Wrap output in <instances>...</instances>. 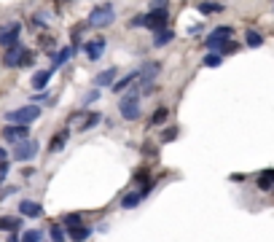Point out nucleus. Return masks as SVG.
<instances>
[{
	"mask_svg": "<svg viewBox=\"0 0 274 242\" xmlns=\"http://www.w3.org/2000/svg\"><path fill=\"white\" fill-rule=\"evenodd\" d=\"M8 242H19V237H16V232H11V240Z\"/></svg>",
	"mask_w": 274,
	"mask_h": 242,
	"instance_id": "58836bf2",
	"label": "nucleus"
},
{
	"mask_svg": "<svg viewBox=\"0 0 274 242\" xmlns=\"http://www.w3.org/2000/svg\"><path fill=\"white\" fill-rule=\"evenodd\" d=\"M258 188L261 191H272L274 188V169H266V172L258 175Z\"/></svg>",
	"mask_w": 274,
	"mask_h": 242,
	"instance_id": "dca6fc26",
	"label": "nucleus"
},
{
	"mask_svg": "<svg viewBox=\"0 0 274 242\" xmlns=\"http://www.w3.org/2000/svg\"><path fill=\"white\" fill-rule=\"evenodd\" d=\"M231 35H234V30L226 27V24H223V27H215V30L210 32V35H207V49L218 51L226 41H231Z\"/></svg>",
	"mask_w": 274,
	"mask_h": 242,
	"instance_id": "423d86ee",
	"label": "nucleus"
},
{
	"mask_svg": "<svg viewBox=\"0 0 274 242\" xmlns=\"http://www.w3.org/2000/svg\"><path fill=\"white\" fill-rule=\"evenodd\" d=\"M199 30H202V27H199V24H191V27H188V35H196Z\"/></svg>",
	"mask_w": 274,
	"mask_h": 242,
	"instance_id": "c9c22d12",
	"label": "nucleus"
},
{
	"mask_svg": "<svg viewBox=\"0 0 274 242\" xmlns=\"http://www.w3.org/2000/svg\"><path fill=\"white\" fill-rule=\"evenodd\" d=\"M167 119H170V110H167V108H156V110H153V116H151V124H156V127H159V124H164Z\"/></svg>",
	"mask_w": 274,
	"mask_h": 242,
	"instance_id": "a878e982",
	"label": "nucleus"
},
{
	"mask_svg": "<svg viewBox=\"0 0 274 242\" xmlns=\"http://www.w3.org/2000/svg\"><path fill=\"white\" fill-rule=\"evenodd\" d=\"M41 116V108L38 105H24V108H16V110H8L5 113V121L8 124H22V127H30L32 121Z\"/></svg>",
	"mask_w": 274,
	"mask_h": 242,
	"instance_id": "20e7f679",
	"label": "nucleus"
},
{
	"mask_svg": "<svg viewBox=\"0 0 274 242\" xmlns=\"http://www.w3.org/2000/svg\"><path fill=\"white\" fill-rule=\"evenodd\" d=\"M19 35H22V24L19 22H14V24H8L5 30H0V46H14V43H19Z\"/></svg>",
	"mask_w": 274,
	"mask_h": 242,
	"instance_id": "6e6552de",
	"label": "nucleus"
},
{
	"mask_svg": "<svg viewBox=\"0 0 274 242\" xmlns=\"http://www.w3.org/2000/svg\"><path fill=\"white\" fill-rule=\"evenodd\" d=\"M145 178H148L151 180V175H148V169H137V172H135V180L140 183V180H145Z\"/></svg>",
	"mask_w": 274,
	"mask_h": 242,
	"instance_id": "f704fd0d",
	"label": "nucleus"
},
{
	"mask_svg": "<svg viewBox=\"0 0 274 242\" xmlns=\"http://www.w3.org/2000/svg\"><path fill=\"white\" fill-rule=\"evenodd\" d=\"M105 38H91V41H86L84 43V51H86V57H89L91 62H97L99 57H102V51H105Z\"/></svg>",
	"mask_w": 274,
	"mask_h": 242,
	"instance_id": "9d476101",
	"label": "nucleus"
},
{
	"mask_svg": "<svg viewBox=\"0 0 274 242\" xmlns=\"http://www.w3.org/2000/svg\"><path fill=\"white\" fill-rule=\"evenodd\" d=\"M22 226V218L16 215H0V232H19Z\"/></svg>",
	"mask_w": 274,
	"mask_h": 242,
	"instance_id": "4468645a",
	"label": "nucleus"
},
{
	"mask_svg": "<svg viewBox=\"0 0 274 242\" xmlns=\"http://www.w3.org/2000/svg\"><path fill=\"white\" fill-rule=\"evenodd\" d=\"M19 242H43V232L41 229H30V232L22 234V240Z\"/></svg>",
	"mask_w": 274,
	"mask_h": 242,
	"instance_id": "393cba45",
	"label": "nucleus"
},
{
	"mask_svg": "<svg viewBox=\"0 0 274 242\" xmlns=\"http://www.w3.org/2000/svg\"><path fill=\"white\" fill-rule=\"evenodd\" d=\"M196 8H199V14H204V16H210V14H220V11H226L220 3H212V0H204V3H199Z\"/></svg>",
	"mask_w": 274,
	"mask_h": 242,
	"instance_id": "a211bd4d",
	"label": "nucleus"
},
{
	"mask_svg": "<svg viewBox=\"0 0 274 242\" xmlns=\"http://www.w3.org/2000/svg\"><path fill=\"white\" fill-rule=\"evenodd\" d=\"M118 110H121V116L126 121H137L143 116V110H140V91H129L126 97H121L118 100Z\"/></svg>",
	"mask_w": 274,
	"mask_h": 242,
	"instance_id": "7ed1b4c3",
	"label": "nucleus"
},
{
	"mask_svg": "<svg viewBox=\"0 0 274 242\" xmlns=\"http://www.w3.org/2000/svg\"><path fill=\"white\" fill-rule=\"evenodd\" d=\"M35 154H38V143L35 140H22V143H16V148H14V159H19V161L35 159Z\"/></svg>",
	"mask_w": 274,
	"mask_h": 242,
	"instance_id": "0eeeda50",
	"label": "nucleus"
},
{
	"mask_svg": "<svg viewBox=\"0 0 274 242\" xmlns=\"http://www.w3.org/2000/svg\"><path fill=\"white\" fill-rule=\"evenodd\" d=\"M68 137H70V129H59V132L54 135V140L49 143V151H51V154L62 151V148L68 146Z\"/></svg>",
	"mask_w": 274,
	"mask_h": 242,
	"instance_id": "f8f14e48",
	"label": "nucleus"
},
{
	"mask_svg": "<svg viewBox=\"0 0 274 242\" xmlns=\"http://www.w3.org/2000/svg\"><path fill=\"white\" fill-rule=\"evenodd\" d=\"M5 178H8V161H0V186L5 183Z\"/></svg>",
	"mask_w": 274,
	"mask_h": 242,
	"instance_id": "72a5a7b5",
	"label": "nucleus"
},
{
	"mask_svg": "<svg viewBox=\"0 0 274 242\" xmlns=\"http://www.w3.org/2000/svg\"><path fill=\"white\" fill-rule=\"evenodd\" d=\"M167 5V0H153V8H164Z\"/></svg>",
	"mask_w": 274,
	"mask_h": 242,
	"instance_id": "e433bc0d",
	"label": "nucleus"
},
{
	"mask_svg": "<svg viewBox=\"0 0 274 242\" xmlns=\"http://www.w3.org/2000/svg\"><path fill=\"white\" fill-rule=\"evenodd\" d=\"M245 43L250 46V49H258V46L264 43V35H261V32H256V30H247V32H245Z\"/></svg>",
	"mask_w": 274,
	"mask_h": 242,
	"instance_id": "412c9836",
	"label": "nucleus"
},
{
	"mask_svg": "<svg viewBox=\"0 0 274 242\" xmlns=\"http://www.w3.org/2000/svg\"><path fill=\"white\" fill-rule=\"evenodd\" d=\"M172 38H175V32H172L170 27H164V30H159L156 35H153V46H167Z\"/></svg>",
	"mask_w": 274,
	"mask_h": 242,
	"instance_id": "6ab92c4d",
	"label": "nucleus"
},
{
	"mask_svg": "<svg viewBox=\"0 0 274 242\" xmlns=\"http://www.w3.org/2000/svg\"><path fill=\"white\" fill-rule=\"evenodd\" d=\"M49 234H51V242H65V240H68V232H65L59 224H51Z\"/></svg>",
	"mask_w": 274,
	"mask_h": 242,
	"instance_id": "b1692460",
	"label": "nucleus"
},
{
	"mask_svg": "<svg viewBox=\"0 0 274 242\" xmlns=\"http://www.w3.org/2000/svg\"><path fill=\"white\" fill-rule=\"evenodd\" d=\"M140 202H143V194L132 191V194H124V197H121V207H124V210H135Z\"/></svg>",
	"mask_w": 274,
	"mask_h": 242,
	"instance_id": "2eb2a0df",
	"label": "nucleus"
},
{
	"mask_svg": "<svg viewBox=\"0 0 274 242\" xmlns=\"http://www.w3.org/2000/svg\"><path fill=\"white\" fill-rule=\"evenodd\" d=\"M49 78H51V70H41V73L32 76V86H35V89H46Z\"/></svg>",
	"mask_w": 274,
	"mask_h": 242,
	"instance_id": "4be33fe9",
	"label": "nucleus"
},
{
	"mask_svg": "<svg viewBox=\"0 0 274 242\" xmlns=\"http://www.w3.org/2000/svg\"><path fill=\"white\" fill-rule=\"evenodd\" d=\"M137 76H140V73H129L126 78H121V81H118V83H113V89H116V91H124L126 86H132V83L137 81Z\"/></svg>",
	"mask_w": 274,
	"mask_h": 242,
	"instance_id": "bb28decb",
	"label": "nucleus"
},
{
	"mask_svg": "<svg viewBox=\"0 0 274 242\" xmlns=\"http://www.w3.org/2000/svg\"><path fill=\"white\" fill-rule=\"evenodd\" d=\"M32 62V51L24 49L22 43H14L8 46V51L3 54V65L5 68H24V65Z\"/></svg>",
	"mask_w": 274,
	"mask_h": 242,
	"instance_id": "f03ea898",
	"label": "nucleus"
},
{
	"mask_svg": "<svg viewBox=\"0 0 274 242\" xmlns=\"http://www.w3.org/2000/svg\"><path fill=\"white\" fill-rule=\"evenodd\" d=\"M5 156H8V154H5V148H0V161H8Z\"/></svg>",
	"mask_w": 274,
	"mask_h": 242,
	"instance_id": "4c0bfd02",
	"label": "nucleus"
},
{
	"mask_svg": "<svg viewBox=\"0 0 274 242\" xmlns=\"http://www.w3.org/2000/svg\"><path fill=\"white\" fill-rule=\"evenodd\" d=\"M81 224H84L81 213H70V215H62V229H76V226H81Z\"/></svg>",
	"mask_w": 274,
	"mask_h": 242,
	"instance_id": "aec40b11",
	"label": "nucleus"
},
{
	"mask_svg": "<svg viewBox=\"0 0 274 242\" xmlns=\"http://www.w3.org/2000/svg\"><path fill=\"white\" fill-rule=\"evenodd\" d=\"M113 22H116V8H113V3H102V5H97V8H91L89 19H86V24L99 27V30L110 27Z\"/></svg>",
	"mask_w": 274,
	"mask_h": 242,
	"instance_id": "f257e3e1",
	"label": "nucleus"
},
{
	"mask_svg": "<svg viewBox=\"0 0 274 242\" xmlns=\"http://www.w3.org/2000/svg\"><path fill=\"white\" fill-rule=\"evenodd\" d=\"M97 100H99V89L94 86V89L89 91V94L84 97V105H91V102H97Z\"/></svg>",
	"mask_w": 274,
	"mask_h": 242,
	"instance_id": "473e14b6",
	"label": "nucleus"
},
{
	"mask_svg": "<svg viewBox=\"0 0 274 242\" xmlns=\"http://www.w3.org/2000/svg\"><path fill=\"white\" fill-rule=\"evenodd\" d=\"M68 237L73 240V242H86L89 240V234H91V229L89 226H76V229H68Z\"/></svg>",
	"mask_w": 274,
	"mask_h": 242,
	"instance_id": "f3484780",
	"label": "nucleus"
},
{
	"mask_svg": "<svg viewBox=\"0 0 274 242\" xmlns=\"http://www.w3.org/2000/svg\"><path fill=\"white\" fill-rule=\"evenodd\" d=\"M99 119H102V113H89V119L81 121V132H86V129H91V127H97Z\"/></svg>",
	"mask_w": 274,
	"mask_h": 242,
	"instance_id": "cd10ccee",
	"label": "nucleus"
},
{
	"mask_svg": "<svg viewBox=\"0 0 274 242\" xmlns=\"http://www.w3.org/2000/svg\"><path fill=\"white\" fill-rule=\"evenodd\" d=\"M19 215H24V218H41V215H43L41 202H35V199H22V202H19Z\"/></svg>",
	"mask_w": 274,
	"mask_h": 242,
	"instance_id": "9b49d317",
	"label": "nucleus"
},
{
	"mask_svg": "<svg viewBox=\"0 0 274 242\" xmlns=\"http://www.w3.org/2000/svg\"><path fill=\"white\" fill-rule=\"evenodd\" d=\"M159 70H162V65H159V62H151V65H145V70H143L145 81H148V78H156V73H159Z\"/></svg>",
	"mask_w": 274,
	"mask_h": 242,
	"instance_id": "c756f323",
	"label": "nucleus"
},
{
	"mask_svg": "<svg viewBox=\"0 0 274 242\" xmlns=\"http://www.w3.org/2000/svg\"><path fill=\"white\" fill-rule=\"evenodd\" d=\"M175 137H178V127H170L162 132V143H170V140H175Z\"/></svg>",
	"mask_w": 274,
	"mask_h": 242,
	"instance_id": "2f4dec72",
	"label": "nucleus"
},
{
	"mask_svg": "<svg viewBox=\"0 0 274 242\" xmlns=\"http://www.w3.org/2000/svg\"><path fill=\"white\" fill-rule=\"evenodd\" d=\"M73 57V46H62V49L54 54V65H65Z\"/></svg>",
	"mask_w": 274,
	"mask_h": 242,
	"instance_id": "5701e85b",
	"label": "nucleus"
},
{
	"mask_svg": "<svg viewBox=\"0 0 274 242\" xmlns=\"http://www.w3.org/2000/svg\"><path fill=\"white\" fill-rule=\"evenodd\" d=\"M3 140L5 143H22V140H27V127H22V124H8V127L3 129Z\"/></svg>",
	"mask_w": 274,
	"mask_h": 242,
	"instance_id": "1a4fd4ad",
	"label": "nucleus"
},
{
	"mask_svg": "<svg viewBox=\"0 0 274 242\" xmlns=\"http://www.w3.org/2000/svg\"><path fill=\"white\" fill-rule=\"evenodd\" d=\"M116 73H118L116 68L102 70V73H99V76L94 78V86H97V89H102V86H113V81H116Z\"/></svg>",
	"mask_w": 274,
	"mask_h": 242,
	"instance_id": "ddd939ff",
	"label": "nucleus"
},
{
	"mask_svg": "<svg viewBox=\"0 0 274 242\" xmlns=\"http://www.w3.org/2000/svg\"><path fill=\"white\" fill-rule=\"evenodd\" d=\"M272 191H274V188H272Z\"/></svg>",
	"mask_w": 274,
	"mask_h": 242,
	"instance_id": "ea45409f",
	"label": "nucleus"
},
{
	"mask_svg": "<svg viewBox=\"0 0 274 242\" xmlns=\"http://www.w3.org/2000/svg\"><path fill=\"white\" fill-rule=\"evenodd\" d=\"M220 60H223L220 54H207V57H204V65H207V68H218Z\"/></svg>",
	"mask_w": 274,
	"mask_h": 242,
	"instance_id": "7c9ffc66",
	"label": "nucleus"
},
{
	"mask_svg": "<svg viewBox=\"0 0 274 242\" xmlns=\"http://www.w3.org/2000/svg\"><path fill=\"white\" fill-rule=\"evenodd\" d=\"M170 24V8H153L148 16H143V27H148L151 32H159Z\"/></svg>",
	"mask_w": 274,
	"mask_h": 242,
	"instance_id": "39448f33",
	"label": "nucleus"
},
{
	"mask_svg": "<svg viewBox=\"0 0 274 242\" xmlns=\"http://www.w3.org/2000/svg\"><path fill=\"white\" fill-rule=\"evenodd\" d=\"M237 51H239V43H237V41H226V43L218 49V54L223 57V54H237Z\"/></svg>",
	"mask_w": 274,
	"mask_h": 242,
	"instance_id": "c85d7f7f",
	"label": "nucleus"
}]
</instances>
